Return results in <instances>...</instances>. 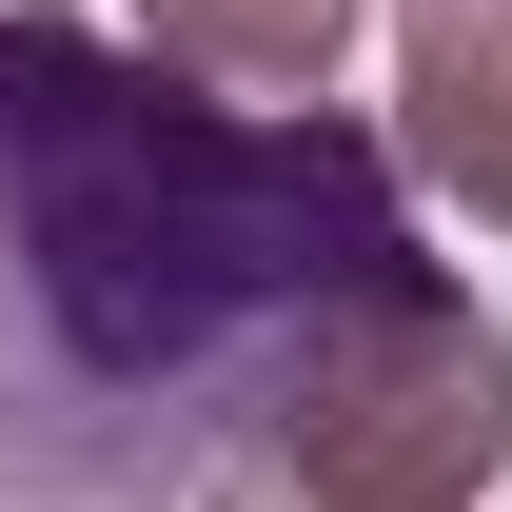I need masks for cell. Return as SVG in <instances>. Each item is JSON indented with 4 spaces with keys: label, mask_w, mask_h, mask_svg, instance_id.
I'll return each mask as SVG.
<instances>
[{
    "label": "cell",
    "mask_w": 512,
    "mask_h": 512,
    "mask_svg": "<svg viewBox=\"0 0 512 512\" xmlns=\"http://www.w3.org/2000/svg\"><path fill=\"white\" fill-rule=\"evenodd\" d=\"M197 512H296V493H256V473H217V493H197Z\"/></svg>",
    "instance_id": "5"
},
{
    "label": "cell",
    "mask_w": 512,
    "mask_h": 512,
    "mask_svg": "<svg viewBox=\"0 0 512 512\" xmlns=\"http://www.w3.org/2000/svg\"><path fill=\"white\" fill-rule=\"evenodd\" d=\"M394 256L375 119L0 0V512H197Z\"/></svg>",
    "instance_id": "1"
},
{
    "label": "cell",
    "mask_w": 512,
    "mask_h": 512,
    "mask_svg": "<svg viewBox=\"0 0 512 512\" xmlns=\"http://www.w3.org/2000/svg\"><path fill=\"white\" fill-rule=\"evenodd\" d=\"M355 20H375V0H138V40L197 60V79H237V99H335Z\"/></svg>",
    "instance_id": "4"
},
{
    "label": "cell",
    "mask_w": 512,
    "mask_h": 512,
    "mask_svg": "<svg viewBox=\"0 0 512 512\" xmlns=\"http://www.w3.org/2000/svg\"><path fill=\"white\" fill-rule=\"evenodd\" d=\"M237 473L296 493V512H473L512 473V335L473 316V276L394 256L375 296L296 355V394L256 414Z\"/></svg>",
    "instance_id": "2"
},
{
    "label": "cell",
    "mask_w": 512,
    "mask_h": 512,
    "mask_svg": "<svg viewBox=\"0 0 512 512\" xmlns=\"http://www.w3.org/2000/svg\"><path fill=\"white\" fill-rule=\"evenodd\" d=\"M394 99V138L512 237V0H394Z\"/></svg>",
    "instance_id": "3"
}]
</instances>
